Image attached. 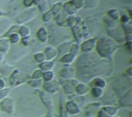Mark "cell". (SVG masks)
<instances>
[{"instance_id":"cell-18","label":"cell","mask_w":132,"mask_h":117,"mask_svg":"<svg viewBox=\"0 0 132 117\" xmlns=\"http://www.w3.org/2000/svg\"><path fill=\"white\" fill-rule=\"evenodd\" d=\"M54 73L53 71H47V72H44L43 75V78L44 79L45 82H50L53 81V79H54Z\"/></svg>"},{"instance_id":"cell-4","label":"cell","mask_w":132,"mask_h":117,"mask_svg":"<svg viewBox=\"0 0 132 117\" xmlns=\"http://www.w3.org/2000/svg\"><path fill=\"white\" fill-rule=\"evenodd\" d=\"M43 88L45 91L50 93H55L60 89V85L56 82H45L44 84H43Z\"/></svg>"},{"instance_id":"cell-9","label":"cell","mask_w":132,"mask_h":117,"mask_svg":"<svg viewBox=\"0 0 132 117\" xmlns=\"http://www.w3.org/2000/svg\"><path fill=\"white\" fill-rule=\"evenodd\" d=\"M107 86V83L106 81L103 79V78H95L90 83V87L93 88V87H97V88H101L104 89L105 87Z\"/></svg>"},{"instance_id":"cell-27","label":"cell","mask_w":132,"mask_h":117,"mask_svg":"<svg viewBox=\"0 0 132 117\" xmlns=\"http://www.w3.org/2000/svg\"><path fill=\"white\" fill-rule=\"evenodd\" d=\"M63 108V107H62ZM60 116L61 117H68V113L67 112V110H66V109L65 108H63V109H61V110H60Z\"/></svg>"},{"instance_id":"cell-5","label":"cell","mask_w":132,"mask_h":117,"mask_svg":"<svg viewBox=\"0 0 132 117\" xmlns=\"http://www.w3.org/2000/svg\"><path fill=\"white\" fill-rule=\"evenodd\" d=\"M78 84V81L71 79H67V83L63 86L64 91L67 93H72L75 91V88Z\"/></svg>"},{"instance_id":"cell-29","label":"cell","mask_w":132,"mask_h":117,"mask_svg":"<svg viewBox=\"0 0 132 117\" xmlns=\"http://www.w3.org/2000/svg\"><path fill=\"white\" fill-rule=\"evenodd\" d=\"M3 59H4V55H3V53L2 52H0V64L3 61Z\"/></svg>"},{"instance_id":"cell-20","label":"cell","mask_w":132,"mask_h":117,"mask_svg":"<svg viewBox=\"0 0 132 117\" xmlns=\"http://www.w3.org/2000/svg\"><path fill=\"white\" fill-rule=\"evenodd\" d=\"M39 33H41V35H40V34H38L39 39L42 42H46V39H47V32H46L45 29H42L41 30L39 31Z\"/></svg>"},{"instance_id":"cell-22","label":"cell","mask_w":132,"mask_h":117,"mask_svg":"<svg viewBox=\"0 0 132 117\" xmlns=\"http://www.w3.org/2000/svg\"><path fill=\"white\" fill-rule=\"evenodd\" d=\"M35 59H36V60L37 62H44L46 59L45 53H43V52L36 54L35 55Z\"/></svg>"},{"instance_id":"cell-10","label":"cell","mask_w":132,"mask_h":117,"mask_svg":"<svg viewBox=\"0 0 132 117\" xmlns=\"http://www.w3.org/2000/svg\"><path fill=\"white\" fill-rule=\"evenodd\" d=\"M40 96H41V99L43 100V102L45 103V105L48 107V109H52L53 107V100L52 98L50 97V96H49L47 93L43 92L41 93L40 94Z\"/></svg>"},{"instance_id":"cell-30","label":"cell","mask_w":132,"mask_h":117,"mask_svg":"<svg viewBox=\"0 0 132 117\" xmlns=\"http://www.w3.org/2000/svg\"><path fill=\"white\" fill-rule=\"evenodd\" d=\"M113 117H121V116H118V115H116V116H113Z\"/></svg>"},{"instance_id":"cell-7","label":"cell","mask_w":132,"mask_h":117,"mask_svg":"<svg viewBox=\"0 0 132 117\" xmlns=\"http://www.w3.org/2000/svg\"><path fill=\"white\" fill-rule=\"evenodd\" d=\"M90 89L91 88L90 87V86H87L85 83H78L75 88V91L77 92V93L81 96H85L88 94L90 92Z\"/></svg>"},{"instance_id":"cell-14","label":"cell","mask_w":132,"mask_h":117,"mask_svg":"<svg viewBox=\"0 0 132 117\" xmlns=\"http://www.w3.org/2000/svg\"><path fill=\"white\" fill-rule=\"evenodd\" d=\"M90 93L94 98L100 99V98H102L103 96L104 95V90L103 89H101V88L93 87L90 89Z\"/></svg>"},{"instance_id":"cell-21","label":"cell","mask_w":132,"mask_h":117,"mask_svg":"<svg viewBox=\"0 0 132 117\" xmlns=\"http://www.w3.org/2000/svg\"><path fill=\"white\" fill-rule=\"evenodd\" d=\"M29 83L33 87H40L41 86H43V81L40 79L30 80V81H29Z\"/></svg>"},{"instance_id":"cell-2","label":"cell","mask_w":132,"mask_h":117,"mask_svg":"<svg viewBox=\"0 0 132 117\" xmlns=\"http://www.w3.org/2000/svg\"><path fill=\"white\" fill-rule=\"evenodd\" d=\"M0 108L2 111L7 114H12L15 111V103L13 99L8 96L2 100L0 103Z\"/></svg>"},{"instance_id":"cell-23","label":"cell","mask_w":132,"mask_h":117,"mask_svg":"<svg viewBox=\"0 0 132 117\" xmlns=\"http://www.w3.org/2000/svg\"><path fill=\"white\" fill-rule=\"evenodd\" d=\"M43 71H42L41 69H38V70H36L34 73H33V75H32V79H40V78H42L43 77Z\"/></svg>"},{"instance_id":"cell-11","label":"cell","mask_w":132,"mask_h":117,"mask_svg":"<svg viewBox=\"0 0 132 117\" xmlns=\"http://www.w3.org/2000/svg\"><path fill=\"white\" fill-rule=\"evenodd\" d=\"M102 109L111 117L116 116L119 112V109L114 106H105Z\"/></svg>"},{"instance_id":"cell-17","label":"cell","mask_w":132,"mask_h":117,"mask_svg":"<svg viewBox=\"0 0 132 117\" xmlns=\"http://www.w3.org/2000/svg\"><path fill=\"white\" fill-rule=\"evenodd\" d=\"M76 56H74L72 53H69V54H66L65 56H63V58L61 59V62L66 64H70L72 63L74 59H75Z\"/></svg>"},{"instance_id":"cell-26","label":"cell","mask_w":132,"mask_h":117,"mask_svg":"<svg viewBox=\"0 0 132 117\" xmlns=\"http://www.w3.org/2000/svg\"><path fill=\"white\" fill-rule=\"evenodd\" d=\"M98 117H111L109 116L103 109H101L99 112H98Z\"/></svg>"},{"instance_id":"cell-3","label":"cell","mask_w":132,"mask_h":117,"mask_svg":"<svg viewBox=\"0 0 132 117\" xmlns=\"http://www.w3.org/2000/svg\"><path fill=\"white\" fill-rule=\"evenodd\" d=\"M65 109L68 114L70 115H77L81 112L80 106L75 101H68L66 103Z\"/></svg>"},{"instance_id":"cell-25","label":"cell","mask_w":132,"mask_h":117,"mask_svg":"<svg viewBox=\"0 0 132 117\" xmlns=\"http://www.w3.org/2000/svg\"><path fill=\"white\" fill-rule=\"evenodd\" d=\"M20 32H21V35L22 36H26L29 34V30L28 29V28H26V27H22Z\"/></svg>"},{"instance_id":"cell-13","label":"cell","mask_w":132,"mask_h":117,"mask_svg":"<svg viewBox=\"0 0 132 117\" xmlns=\"http://www.w3.org/2000/svg\"><path fill=\"white\" fill-rule=\"evenodd\" d=\"M54 62H51V61H44L43 62H41L39 67L40 69L43 72H47V71H51L53 67H54Z\"/></svg>"},{"instance_id":"cell-28","label":"cell","mask_w":132,"mask_h":117,"mask_svg":"<svg viewBox=\"0 0 132 117\" xmlns=\"http://www.w3.org/2000/svg\"><path fill=\"white\" fill-rule=\"evenodd\" d=\"M5 85H6V84H5V80L0 78V89L5 88Z\"/></svg>"},{"instance_id":"cell-16","label":"cell","mask_w":132,"mask_h":117,"mask_svg":"<svg viewBox=\"0 0 132 117\" xmlns=\"http://www.w3.org/2000/svg\"><path fill=\"white\" fill-rule=\"evenodd\" d=\"M10 43L9 41L7 39H2L0 41V52H7L9 50Z\"/></svg>"},{"instance_id":"cell-24","label":"cell","mask_w":132,"mask_h":117,"mask_svg":"<svg viewBox=\"0 0 132 117\" xmlns=\"http://www.w3.org/2000/svg\"><path fill=\"white\" fill-rule=\"evenodd\" d=\"M20 39V37L19 35H17L16 33H13L12 35H11L10 36V42L12 43H17Z\"/></svg>"},{"instance_id":"cell-6","label":"cell","mask_w":132,"mask_h":117,"mask_svg":"<svg viewBox=\"0 0 132 117\" xmlns=\"http://www.w3.org/2000/svg\"><path fill=\"white\" fill-rule=\"evenodd\" d=\"M119 104L122 107H131V90L121 96Z\"/></svg>"},{"instance_id":"cell-8","label":"cell","mask_w":132,"mask_h":117,"mask_svg":"<svg viewBox=\"0 0 132 117\" xmlns=\"http://www.w3.org/2000/svg\"><path fill=\"white\" fill-rule=\"evenodd\" d=\"M95 46H96L95 40H89L82 44L81 50L84 52H90L95 48Z\"/></svg>"},{"instance_id":"cell-12","label":"cell","mask_w":132,"mask_h":117,"mask_svg":"<svg viewBox=\"0 0 132 117\" xmlns=\"http://www.w3.org/2000/svg\"><path fill=\"white\" fill-rule=\"evenodd\" d=\"M60 76L65 79H71L74 76V71L71 69H64L60 73Z\"/></svg>"},{"instance_id":"cell-19","label":"cell","mask_w":132,"mask_h":117,"mask_svg":"<svg viewBox=\"0 0 132 117\" xmlns=\"http://www.w3.org/2000/svg\"><path fill=\"white\" fill-rule=\"evenodd\" d=\"M10 93V89L9 88H4L0 89V100H4L5 98L8 97L9 94Z\"/></svg>"},{"instance_id":"cell-15","label":"cell","mask_w":132,"mask_h":117,"mask_svg":"<svg viewBox=\"0 0 132 117\" xmlns=\"http://www.w3.org/2000/svg\"><path fill=\"white\" fill-rule=\"evenodd\" d=\"M45 55H46V58L50 60L57 56V52H56V50L53 47H48L45 51Z\"/></svg>"},{"instance_id":"cell-1","label":"cell","mask_w":132,"mask_h":117,"mask_svg":"<svg viewBox=\"0 0 132 117\" xmlns=\"http://www.w3.org/2000/svg\"><path fill=\"white\" fill-rule=\"evenodd\" d=\"M113 49H114V45L112 44V42L111 40L101 39L97 42V52L101 56L104 58H108L111 55Z\"/></svg>"}]
</instances>
